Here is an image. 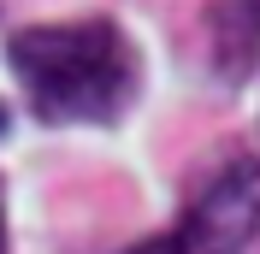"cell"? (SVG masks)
Wrapping results in <instances>:
<instances>
[{
	"label": "cell",
	"instance_id": "cell-1",
	"mask_svg": "<svg viewBox=\"0 0 260 254\" xmlns=\"http://www.w3.org/2000/svg\"><path fill=\"white\" fill-rule=\"evenodd\" d=\"M6 65L42 124H113L142 83L136 48L113 18L30 24L6 42Z\"/></svg>",
	"mask_w": 260,
	"mask_h": 254
},
{
	"label": "cell",
	"instance_id": "cell-2",
	"mask_svg": "<svg viewBox=\"0 0 260 254\" xmlns=\"http://www.w3.org/2000/svg\"><path fill=\"white\" fill-rule=\"evenodd\" d=\"M260 225V166L254 160H231L207 189L195 195L189 225H183V248L189 254H243Z\"/></svg>",
	"mask_w": 260,
	"mask_h": 254
},
{
	"label": "cell",
	"instance_id": "cell-3",
	"mask_svg": "<svg viewBox=\"0 0 260 254\" xmlns=\"http://www.w3.org/2000/svg\"><path fill=\"white\" fill-rule=\"evenodd\" d=\"M130 254H189L178 237H160V242H142V248H130Z\"/></svg>",
	"mask_w": 260,
	"mask_h": 254
},
{
	"label": "cell",
	"instance_id": "cell-4",
	"mask_svg": "<svg viewBox=\"0 0 260 254\" xmlns=\"http://www.w3.org/2000/svg\"><path fill=\"white\" fill-rule=\"evenodd\" d=\"M0 254H6V207H0Z\"/></svg>",
	"mask_w": 260,
	"mask_h": 254
},
{
	"label": "cell",
	"instance_id": "cell-5",
	"mask_svg": "<svg viewBox=\"0 0 260 254\" xmlns=\"http://www.w3.org/2000/svg\"><path fill=\"white\" fill-rule=\"evenodd\" d=\"M0 130H6V112H0Z\"/></svg>",
	"mask_w": 260,
	"mask_h": 254
}]
</instances>
